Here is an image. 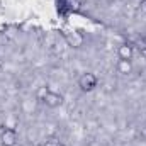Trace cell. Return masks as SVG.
<instances>
[{
    "mask_svg": "<svg viewBox=\"0 0 146 146\" xmlns=\"http://www.w3.org/2000/svg\"><path fill=\"white\" fill-rule=\"evenodd\" d=\"M97 85H99V78L90 72L82 73L80 78H78V87H80L82 92H92V90L97 88Z\"/></svg>",
    "mask_w": 146,
    "mask_h": 146,
    "instance_id": "6da1fadb",
    "label": "cell"
},
{
    "mask_svg": "<svg viewBox=\"0 0 146 146\" xmlns=\"http://www.w3.org/2000/svg\"><path fill=\"white\" fill-rule=\"evenodd\" d=\"M42 104L49 109H56L60 106H63V95L58 94V92H53V90H48L42 97H41Z\"/></svg>",
    "mask_w": 146,
    "mask_h": 146,
    "instance_id": "7a4b0ae2",
    "label": "cell"
},
{
    "mask_svg": "<svg viewBox=\"0 0 146 146\" xmlns=\"http://www.w3.org/2000/svg\"><path fill=\"white\" fill-rule=\"evenodd\" d=\"M0 145L2 146H15L17 145V131L12 127H3L0 133Z\"/></svg>",
    "mask_w": 146,
    "mask_h": 146,
    "instance_id": "3957f363",
    "label": "cell"
},
{
    "mask_svg": "<svg viewBox=\"0 0 146 146\" xmlns=\"http://www.w3.org/2000/svg\"><path fill=\"white\" fill-rule=\"evenodd\" d=\"M133 54H134V49L131 44H121L117 48V56L119 60H133Z\"/></svg>",
    "mask_w": 146,
    "mask_h": 146,
    "instance_id": "277c9868",
    "label": "cell"
},
{
    "mask_svg": "<svg viewBox=\"0 0 146 146\" xmlns=\"http://www.w3.org/2000/svg\"><path fill=\"white\" fill-rule=\"evenodd\" d=\"M66 42L72 48H82L83 46V36H82V33H70V34H66Z\"/></svg>",
    "mask_w": 146,
    "mask_h": 146,
    "instance_id": "5b68a950",
    "label": "cell"
},
{
    "mask_svg": "<svg viewBox=\"0 0 146 146\" xmlns=\"http://www.w3.org/2000/svg\"><path fill=\"white\" fill-rule=\"evenodd\" d=\"M115 68L121 75H129L133 72V60H119Z\"/></svg>",
    "mask_w": 146,
    "mask_h": 146,
    "instance_id": "8992f818",
    "label": "cell"
},
{
    "mask_svg": "<svg viewBox=\"0 0 146 146\" xmlns=\"http://www.w3.org/2000/svg\"><path fill=\"white\" fill-rule=\"evenodd\" d=\"M54 145H56V141H54V139H49V141H46V143H42L41 146H54Z\"/></svg>",
    "mask_w": 146,
    "mask_h": 146,
    "instance_id": "52a82bcc",
    "label": "cell"
},
{
    "mask_svg": "<svg viewBox=\"0 0 146 146\" xmlns=\"http://www.w3.org/2000/svg\"><path fill=\"white\" fill-rule=\"evenodd\" d=\"M54 146H66V145H65V143H61V141H56V145H54Z\"/></svg>",
    "mask_w": 146,
    "mask_h": 146,
    "instance_id": "ba28073f",
    "label": "cell"
},
{
    "mask_svg": "<svg viewBox=\"0 0 146 146\" xmlns=\"http://www.w3.org/2000/svg\"><path fill=\"white\" fill-rule=\"evenodd\" d=\"M143 10L146 12V0H143Z\"/></svg>",
    "mask_w": 146,
    "mask_h": 146,
    "instance_id": "9c48e42d",
    "label": "cell"
},
{
    "mask_svg": "<svg viewBox=\"0 0 146 146\" xmlns=\"http://www.w3.org/2000/svg\"><path fill=\"white\" fill-rule=\"evenodd\" d=\"M143 56L146 58V49H143Z\"/></svg>",
    "mask_w": 146,
    "mask_h": 146,
    "instance_id": "30bf717a",
    "label": "cell"
}]
</instances>
